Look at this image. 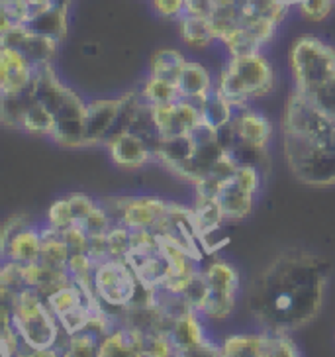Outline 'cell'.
Returning <instances> with one entry per match:
<instances>
[{
    "instance_id": "cell-1",
    "label": "cell",
    "mask_w": 335,
    "mask_h": 357,
    "mask_svg": "<svg viewBox=\"0 0 335 357\" xmlns=\"http://www.w3.org/2000/svg\"><path fill=\"white\" fill-rule=\"evenodd\" d=\"M329 265L312 252L279 253L247 291V310L261 330L290 334L314 322L324 306Z\"/></svg>"
},
{
    "instance_id": "cell-2",
    "label": "cell",
    "mask_w": 335,
    "mask_h": 357,
    "mask_svg": "<svg viewBox=\"0 0 335 357\" xmlns=\"http://www.w3.org/2000/svg\"><path fill=\"white\" fill-rule=\"evenodd\" d=\"M283 153L300 183L315 189L335 185V118L298 91L283 110Z\"/></svg>"
},
{
    "instance_id": "cell-3",
    "label": "cell",
    "mask_w": 335,
    "mask_h": 357,
    "mask_svg": "<svg viewBox=\"0 0 335 357\" xmlns=\"http://www.w3.org/2000/svg\"><path fill=\"white\" fill-rule=\"evenodd\" d=\"M32 93L55 116V134L53 142L63 147H83L84 120H86V105L81 96L61 83L52 63L40 65L36 69L32 83Z\"/></svg>"
},
{
    "instance_id": "cell-4",
    "label": "cell",
    "mask_w": 335,
    "mask_h": 357,
    "mask_svg": "<svg viewBox=\"0 0 335 357\" xmlns=\"http://www.w3.org/2000/svg\"><path fill=\"white\" fill-rule=\"evenodd\" d=\"M0 294L2 303L10 305L12 324L20 334L26 349L36 351L57 347L63 330L42 294L32 287H26L22 291L0 287Z\"/></svg>"
},
{
    "instance_id": "cell-5",
    "label": "cell",
    "mask_w": 335,
    "mask_h": 357,
    "mask_svg": "<svg viewBox=\"0 0 335 357\" xmlns=\"http://www.w3.org/2000/svg\"><path fill=\"white\" fill-rule=\"evenodd\" d=\"M276 83L274 67L263 52L230 55L221 67L216 89L235 108L251 105L253 100L271 95Z\"/></svg>"
},
{
    "instance_id": "cell-6",
    "label": "cell",
    "mask_w": 335,
    "mask_h": 357,
    "mask_svg": "<svg viewBox=\"0 0 335 357\" xmlns=\"http://www.w3.org/2000/svg\"><path fill=\"white\" fill-rule=\"evenodd\" d=\"M288 65L294 91L310 96L335 73V47L312 33H306L294 40Z\"/></svg>"
},
{
    "instance_id": "cell-7",
    "label": "cell",
    "mask_w": 335,
    "mask_h": 357,
    "mask_svg": "<svg viewBox=\"0 0 335 357\" xmlns=\"http://www.w3.org/2000/svg\"><path fill=\"white\" fill-rule=\"evenodd\" d=\"M141 283L127 259H106L95 269V291L100 303L110 310H122L141 293Z\"/></svg>"
},
{
    "instance_id": "cell-8",
    "label": "cell",
    "mask_w": 335,
    "mask_h": 357,
    "mask_svg": "<svg viewBox=\"0 0 335 357\" xmlns=\"http://www.w3.org/2000/svg\"><path fill=\"white\" fill-rule=\"evenodd\" d=\"M204 275L208 283V293L198 312L206 316L208 320L224 322L233 314L235 305H237L240 273L231 263L216 259L206 267Z\"/></svg>"
},
{
    "instance_id": "cell-9",
    "label": "cell",
    "mask_w": 335,
    "mask_h": 357,
    "mask_svg": "<svg viewBox=\"0 0 335 357\" xmlns=\"http://www.w3.org/2000/svg\"><path fill=\"white\" fill-rule=\"evenodd\" d=\"M263 177L265 175L259 169L241 165L233 175L221 181L216 199L220 202L226 222H241L251 214Z\"/></svg>"
},
{
    "instance_id": "cell-10",
    "label": "cell",
    "mask_w": 335,
    "mask_h": 357,
    "mask_svg": "<svg viewBox=\"0 0 335 357\" xmlns=\"http://www.w3.org/2000/svg\"><path fill=\"white\" fill-rule=\"evenodd\" d=\"M224 357H296L302 351L290 334L261 330L259 334H231L221 342Z\"/></svg>"
},
{
    "instance_id": "cell-11",
    "label": "cell",
    "mask_w": 335,
    "mask_h": 357,
    "mask_svg": "<svg viewBox=\"0 0 335 357\" xmlns=\"http://www.w3.org/2000/svg\"><path fill=\"white\" fill-rule=\"evenodd\" d=\"M134 93L116 96V98H95L86 105V120H84L83 147L104 146V142L118 132L120 120L126 110Z\"/></svg>"
},
{
    "instance_id": "cell-12",
    "label": "cell",
    "mask_w": 335,
    "mask_h": 357,
    "mask_svg": "<svg viewBox=\"0 0 335 357\" xmlns=\"http://www.w3.org/2000/svg\"><path fill=\"white\" fill-rule=\"evenodd\" d=\"M200 316L198 310L190 308L171 322L167 336L175 356H221V346L210 342Z\"/></svg>"
},
{
    "instance_id": "cell-13",
    "label": "cell",
    "mask_w": 335,
    "mask_h": 357,
    "mask_svg": "<svg viewBox=\"0 0 335 357\" xmlns=\"http://www.w3.org/2000/svg\"><path fill=\"white\" fill-rule=\"evenodd\" d=\"M59 40L52 36H43L32 30L28 24H12L2 18V32H0V45H10L22 52L36 67L53 63L55 55L59 52Z\"/></svg>"
},
{
    "instance_id": "cell-14",
    "label": "cell",
    "mask_w": 335,
    "mask_h": 357,
    "mask_svg": "<svg viewBox=\"0 0 335 357\" xmlns=\"http://www.w3.org/2000/svg\"><path fill=\"white\" fill-rule=\"evenodd\" d=\"M45 301H47L53 314L57 316L61 330L67 336L86 330L88 318H91V305L79 284L71 281L61 289L53 291Z\"/></svg>"
},
{
    "instance_id": "cell-15",
    "label": "cell",
    "mask_w": 335,
    "mask_h": 357,
    "mask_svg": "<svg viewBox=\"0 0 335 357\" xmlns=\"http://www.w3.org/2000/svg\"><path fill=\"white\" fill-rule=\"evenodd\" d=\"M274 128L269 116L263 114L261 110L251 108V105L235 108V114L228 126L220 130L221 144H230L231 139H237L243 144H251L257 147H269Z\"/></svg>"
},
{
    "instance_id": "cell-16",
    "label": "cell",
    "mask_w": 335,
    "mask_h": 357,
    "mask_svg": "<svg viewBox=\"0 0 335 357\" xmlns=\"http://www.w3.org/2000/svg\"><path fill=\"white\" fill-rule=\"evenodd\" d=\"M36 65L10 45L0 47V95L10 96L26 93L33 83Z\"/></svg>"
},
{
    "instance_id": "cell-17",
    "label": "cell",
    "mask_w": 335,
    "mask_h": 357,
    "mask_svg": "<svg viewBox=\"0 0 335 357\" xmlns=\"http://www.w3.org/2000/svg\"><path fill=\"white\" fill-rule=\"evenodd\" d=\"M114 165L122 169H139L155 161V151L141 136L132 130H118L104 142Z\"/></svg>"
},
{
    "instance_id": "cell-18",
    "label": "cell",
    "mask_w": 335,
    "mask_h": 357,
    "mask_svg": "<svg viewBox=\"0 0 335 357\" xmlns=\"http://www.w3.org/2000/svg\"><path fill=\"white\" fill-rule=\"evenodd\" d=\"M127 261L134 267L137 279L147 291L161 289L171 275L167 255L163 250V242L153 248H137L127 255Z\"/></svg>"
},
{
    "instance_id": "cell-19",
    "label": "cell",
    "mask_w": 335,
    "mask_h": 357,
    "mask_svg": "<svg viewBox=\"0 0 335 357\" xmlns=\"http://www.w3.org/2000/svg\"><path fill=\"white\" fill-rule=\"evenodd\" d=\"M167 206V200L157 197H130L116 224H122L130 230H155L163 220Z\"/></svg>"
},
{
    "instance_id": "cell-20",
    "label": "cell",
    "mask_w": 335,
    "mask_h": 357,
    "mask_svg": "<svg viewBox=\"0 0 335 357\" xmlns=\"http://www.w3.org/2000/svg\"><path fill=\"white\" fill-rule=\"evenodd\" d=\"M146 334L132 326L118 324L100 340L98 357H143Z\"/></svg>"
},
{
    "instance_id": "cell-21",
    "label": "cell",
    "mask_w": 335,
    "mask_h": 357,
    "mask_svg": "<svg viewBox=\"0 0 335 357\" xmlns=\"http://www.w3.org/2000/svg\"><path fill=\"white\" fill-rule=\"evenodd\" d=\"M198 142L194 134H178V136L159 137L157 146H155V161L177 175L180 169L189 163L190 159L196 153Z\"/></svg>"
},
{
    "instance_id": "cell-22",
    "label": "cell",
    "mask_w": 335,
    "mask_h": 357,
    "mask_svg": "<svg viewBox=\"0 0 335 357\" xmlns=\"http://www.w3.org/2000/svg\"><path fill=\"white\" fill-rule=\"evenodd\" d=\"M40 255H42V228L28 224L12 236L8 248L2 252V259H12L26 265V263L40 261Z\"/></svg>"
},
{
    "instance_id": "cell-23",
    "label": "cell",
    "mask_w": 335,
    "mask_h": 357,
    "mask_svg": "<svg viewBox=\"0 0 335 357\" xmlns=\"http://www.w3.org/2000/svg\"><path fill=\"white\" fill-rule=\"evenodd\" d=\"M69 2L71 0H53L45 10L36 14L32 20L28 22V26L38 33L52 36L59 42H63L69 32Z\"/></svg>"
},
{
    "instance_id": "cell-24",
    "label": "cell",
    "mask_w": 335,
    "mask_h": 357,
    "mask_svg": "<svg viewBox=\"0 0 335 357\" xmlns=\"http://www.w3.org/2000/svg\"><path fill=\"white\" fill-rule=\"evenodd\" d=\"M214 89H216V83H214L208 69L198 61H187L182 73H180V79H178V93H180V96L200 102Z\"/></svg>"
},
{
    "instance_id": "cell-25",
    "label": "cell",
    "mask_w": 335,
    "mask_h": 357,
    "mask_svg": "<svg viewBox=\"0 0 335 357\" xmlns=\"http://www.w3.org/2000/svg\"><path fill=\"white\" fill-rule=\"evenodd\" d=\"M178 33H180V40L192 50H204L214 42H218L216 32L212 28V22L206 16L185 14L178 20Z\"/></svg>"
},
{
    "instance_id": "cell-26",
    "label": "cell",
    "mask_w": 335,
    "mask_h": 357,
    "mask_svg": "<svg viewBox=\"0 0 335 357\" xmlns=\"http://www.w3.org/2000/svg\"><path fill=\"white\" fill-rule=\"evenodd\" d=\"M55 116L52 114V110L43 105L40 98H36L32 93V98L26 106V112L22 116V126L20 130L32 134V136H43L52 139L55 134Z\"/></svg>"
},
{
    "instance_id": "cell-27",
    "label": "cell",
    "mask_w": 335,
    "mask_h": 357,
    "mask_svg": "<svg viewBox=\"0 0 335 357\" xmlns=\"http://www.w3.org/2000/svg\"><path fill=\"white\" fill-rule=\"evenodd\" d=\"M71 252L69 245L65 242L63 231L55 230L52 226H43L42 228V255L40 261L53 269H67Z\"/></svg>"
},
{
    "instance_id": "cell-28",
    "label": "cell",
    "mask_w": 335,
    "mask_h": 357,
    "mask_svg": "<svg viewBox=\"0 0 335 357\" xmlns=\"http://www.w3.org/2000/svg\"><path fill=\"white\" fill-rule=\"evenodd\" d=\"M202 122H206L216 130H221L231 122V118L235 114V106L231 105L226 96L221 95L218 89H214L206 98H202L198 102Z\"/></svg>"
},
{
    "instance_id": "cell-29",
    "label": "cell",
    "mask_w": 335,
    "mask_h": 357,
    "mask_svg": "<svg viewBox=\"0 0 335 357\" xmlns=\"http://www.w3.org/2000/svg\"><path fill=\"white\" fill-rule=\"evenodd\" d=\"M226 151L230 153L233 161L237 165L245 167H255L261 171L263 175L269 173L271 169V155H269V147H257L251 144H243L237 139H231L230 144H226Z\"/></svg>"
},
{
    "instance_id": "cell-30",
    "label": "cell",
    "mask_w": 335,
    "mask_h": 357,
    "mask_svg": "<svg viewBox=\"0 0 335 357\" xmlns=\"http://www.w3.org/2000/svg\"><path fill=\"white\" fill-rule=\"evenodd\" d=\"M187 57L177 50H159L153 53L151 63H149V75L165 79L169 83L178 84L180 73L187 65Z\"/></svg>"
},
{
    "instance_id": "cell-31",
    "label": "cell",
    "mask_w": 335,
    "mask_h": 357,
    "mask_svg": "<svg viewBox=\"0 0 335 357\" xmlns=\"http://www.w3.org/2000/svg\"><path fill=\"white\" fill-rule=\"evenodd\" d=\"M139 96L149 105H169V102H177L178 98H182L178 93V84L169 83L165 79H159L153 75L147 77Z\"/></svg>"
},
{
    "instance_id": "cell-32",
    "label": "cell",
    "mask_w": 335,
    "mask_h": 357,
    "mask_svg": "<svg viewBox=\"0 0 335 357\" xmlns=\"http://www.w3.org/2000/svg\"><path fill=\"white\" fill-rule=\"evenodd\" d=\"M100 347V337L91 330H81L77 334H71L67 337L63 356L67 357H93L98 356Z\"/></svg>"
},
{
    "instance_id": "cell-33",
    "label": "cell",
    "mask_w": 335,
    "mask_h": 357,
    "mask_svg": "<svg viewBox=\"0 0 335 357\" xmlns=\"http://www.w3.org/2000/svg\"><path fill=\"white\" fill-rule=\"evenodd\" d=\"M108 248H110V257L127 259V255L132 253V230L122 224H114L108 230Z\"/></svg>"
},
{
    "instance_id": "cell-34",
    "label": "cell",
    "mask_w": 335,
    "mask_h": 357,
    "mask_svg": "<svg viewBox=\"0 0 335 357\" xmlns=\"http://www.w3.org/2000/svg\"><path fill=\"white\" fill-rule=\"evenodd\" d=\"M75 224V214L71 208L69 199H59L53 202L47 208V226H52L55 230L65 231Z\"/></svg>"
},
{
    "instance_id": "cell-35",
    "label": "cell",
    "mask_w": 335,
    "mask_h": 357,
    "mask_svg": "<svg viewBox=\"0 0 335 357\" xmlns=\"http://www.w3.org/2000/svg\"><path fill=\"white\" fill-rule=\"evenodd\" d=\"M335 0H300L298 12L304 20L308 22H324L334 12Z\"/></svg>"
},
{
    "instance_id": "cell-36",
    "label": "cell",
    "mask_w": 335,
    "mask_h": 357,
    "mask_svg": "<svg viewBox=\"0 0 335 357\" xmlns=\"http://www.w3.org/2000/svg\"><path fill=\"white\" fill-rule=\"evenodd\" d=\"M318 108H322L325 114L335 118V73L325 81L322 86H318L312 95L308 96Z\"/></svg>"
},
{
    "instance_id": "cell-37",
    "label": "cell",
    "mask_w": 335,
    "mask_h": 357,
    "mask_svg": "<svg viewBox=\"0 0 335 357\" xmlns=\"http://www.w3.org/2000/svg\"><path fill=\"white\" fill-rule=\"evenodd\" d=\"M0 287H8L12 291L26 289V283H24V265L12 261V259H2Z\"/></svg>"
},
{
    "instance_id": "cell-38",
    "label": "cell",
    "mask_w": 335,
    "mask_h": 357,
    "mask_svg": "<svg viewBox=\"0 0 335 357\" xmlns=\"http://www.w3.org/2000/svg\"><path fill=\"white\" fill-rule=\"evenodd\" d=\"M24 346L20 334L16 332V328L12 322H4L0 330V354L4 357L22 356L20 347Z\"/></svg>"
},
{
    "instance_id": "cell-39",
    "label": "cell",
    "mask_w": 335,
    "mask_h": 357,
    "mask_svg": "<svg viewBox=\"0 0 335 357\" xmlns=\"http://www.w3.org/2000/svg\"><path fill=\"white\" fill-rule=\"evenodd\" d=\"M69 202H71V208H73L75 222L77 224H83L93 212L100 206V200L91 199L88 195H83V192H75L69 197Z\"/></svg>"
},
{
    "instance_id": "cell-40",
    "label": "cell",
    "mask_w": 335,
    "mask_h": 357,
    "mask_svg": "<svg viewBox=\"0 0 335 357\" xmlns=\"http://www.w3.org/2000/svg\"><path fill=\"white\" fill-rule=\"evenodd\" d=\"M63 238L67 245H69V252L73 253H86L88 252V243H91V234L84 230L81 224L75 222L71 228H67L63 231Z\"/></svg>"
},
{
    "instance_id": "cell-41",
    "label": "cell",
    "mask_w": 335,
    "mask_h": 357,
    "mask_svg": "<svg viewBox=\"0 0 335 357\" xmlns=\"http://www.w3.org/2000/svg\"><path fill=\"white\" fill-rule=\"evenodd\" d=\"M28 224H32V218H30L26 212L14 214V216H10L8 220L2 224V234H0V253L8 248L12 236H14L16 231H20L24 226H28Z\"/></svg>"
},
{
    "instance_id": "cell-42",
    "label": "cell",
    "mask_w": 335,
    "mask_h": 357,
    "mask_svg": "<svg viewBox=\"0 0 335 357\" xmlns=\"http://www.w3.org/2000/svg\"><path fill=\"white\" fill-rule=\"evenodd\" d=\"M157 16L165 20H180L187 12V0H153Z\"/></svg>"
},
{
    "instance_id": "cell-43",
    "label": "cell",
    "mask_w": 335,
    "mask_h": 357,
    "mask_svg": "<svg viewBox=\"0 0 335 357\" xmlns=\"http://www.w3.org/2000/svg\"><path fill=\"white\" fill-rule=\"evenodd\" d=\"M88 255L93 257V261L98 263L110 259V248H108V231L106 234H93L91 243H88Z\"/></svg>"
},
{
    "instance_id": "cell-44",
    "label": "cell",
    "mask_w": 335,
    "mask_h": 357,
    "mask_svg": "<svg viewBox=\"0 0 335 357\" xmlns=\"http://www.w3.org/2000/svg\"><path fill=\"white\" fill-rule=\"evenodd\" d=\"M279 2H283L284 6H288V8H290V6H298V2H300V0H279Z\"/></svg>"
}]
</instances>
